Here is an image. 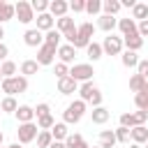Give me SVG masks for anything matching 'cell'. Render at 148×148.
I'll use <instances>...</instances> for the list:
<instances>
[{
  "mask_svg": "<svg viewBox=\"0 0 148 148\" xmlns=\"http://www.w3.org/2000/svg\"><path fill=\"white\" fill-rule=\"evenodd\" d=\"M79 99L81 102H90L92 106H102V92H99V88L92 83V81H86V83H81V88H79Z\"/></svg>",
  "mask_w": 148,
  "mask_h": 148,
  "instance_id": "cell-1",
  "label": "cell"
},
{
  "mask_svg": "<svg viewBox=\"0 0 148 148\" xmlns=\"http://www.w3.org/2000/svg\"><path fill=\"white\" fill-rule=\"evenodd\" d=\"M86 113V102L81 99H74L72 104H67V109L62 111V123L65 125H76Z\"/></svg>",
  "mask_w": 148,
  "mask_h": 148,
  "instance_id": "cell-2",
  "label": "cell"
},
{
  "mask_svg": "<svg viewBox=\"0 0 148 148\" xmlns=\"http://www.w3.org/2000/svg\"><path fill=\"white\" fill-rule=\"evenodd\" d=\"M0 88H2V92H7V97H14L16 92H25L28 90V79L21 76V74L12 76V79H2Z\"/></svg>",
  "mask_w": 148,
  "mask_h": 148,
  "instance_id": "cell-3",
  "label": "cell"
},
{
  "mask_svg": "<svg viewBox=\"0 0 148 148\" xmlns=\"http://www.w3.org/2000/svg\"><path fill=\"white\" fill-rule=\"evenodd\" d=\"M92 74H95V69H92V65H88V62H79V65H74L72 69H69V76L79 83V81H92Z\"/></svg>",
  "mask_w": 148,
  "mask_h": 148,
  "instance_id": "cell-4",
  "label": "cell"
},
{
  "mask_svg": "<svg viewBox=\"0 0 148 148\" xmlns=\"http://www.w3.org/2000/svg\"><path fill=\"white\" fill-rule=\"evenodd\" d=\"M14 16H18V21H21L23 25H28V23L35 21V12H32L30 2H25V0H18V2L14 5Z\"/></svg>",
  "mask_w": 148,
  "mask_h": 148,
  "instance_id": "cell-5",
  "label": "cell"
},
{
  "mask_svg": "<svg viewBox=\"0 0 148 148\" xmlns=\"http://www.w3.org/2000/svg\"><path fill=\"white\" fill-rule=\"evenodd\" d=\"M37 134H39V127H37L35 123H23V125H18V130H16L18 143H30V141L37 139Z\"/></svg>",
  "mask_w": 148,
  "mask_h": 148,
  "instance_id": "cell-6",
  "label": "cell"
},
{
  "mask_svg": "<svg viewBox=\"0 0 148 148\" xmlns=\"http://www.w3.org/2000/svg\"><path fill=\"white\" fill-rule=\"evenodd\" d=\"M102 51H104L106 56H120V53H123V37H116V35L111 32L109 37H104Z\"/></svg>",
  "mask_w": 148,
  "mask_h": 148,
  "instance_id": "cell-7",
  "label": "cell"
},
{
  "mask_svg": "<svg viewBox=\"0 0 148 148\" xmlns=\"http://www.w3.org/2000/svg\"><path fill=\"white\" fill-rule=\"evenodd\" d=\"M56 51H58V49L42 44V46L37 49V65H39V67H42V65H53V60H56Z\"/></svg>",
  "mask_w": 148,
  "mask_h": 148,
  "instance_id": "cell-8",
  "label": "cell"
},
{
  "mask_svg": "<svg viewBox=\"0 0 148 148\" xmlns=\"http://www.w3.org/2000/svg\"><path fill=\"white\" fill-rule=\"evenodd\" d=\"M23 42H25L28 46H32V49H39V46L44 44V35H42L37 28H28L25 35H23Z\"/></svg>",
  "mask_w": 148,
  "mask_h": 148,
  "instance_id": "cell-9",
  "label": "cell"
},
{
  "mask_svg": "<svg viewBox=\"0 0 148 148\" xmlns=\"http://www.w3.org/2000/svg\"><path fill=\"white\" fill-rule=\"evenodd\" d=\"M67 9H69V2H65V0H51L49 2V14L56 18H62V16H67Z\"/></svg>",
  "mask_w": 148,
  "mask_h": 148,
  "instance_id": "cell-10",
  "label": "cell"
},
{
  "mask_svg": "<svg viewBox=\"0 0 148 148\" xmlns=\"http://www.w3.org/2000/svg\"><path fill=\"white\" fill-rule=\"evenodd\" d=\"M37 30L39 32H49V30H53V25H56V18L49 14V12H44V14H37Z\"/></svg>",
  "mask_w": 148,
  "mask_h": 148,
  "instance_id": "cell-11",
  "label": "cell"
},
{
  "mask_svg": "<svg viewBox=\"0 0 148 148\" xmlns=\"http://www.w3.org/2000/svg\"><path fill=\"white\" fill-rule=\"evenodd\" d=\"M79 90V83L72 79V76H65V79H58V92L60 95H72Z\"/></svg>",
  "mask_w": 148,
  "mask_h": 148,
  "instance_id": "cell-12",
  "label": "cell"
},
{
  "mask_svg": "<svg viewBox=\"0 0 148 148\" xmlns=\"http://www.w3.org/2000/svg\"><path fill=\"white\" fill-rule=\"evenodd\" d=\"M118 30L123 32V37L139 35L136 32V21H132V18H118Z\"/></svg>",
  "mask_w": 148,
  "mask_h": 148,
  "instance_id": "cell-13",
  "label": "cell"
},
{
  "mask_svg": "<svg viewBox=\"0 0 148 148\" xmlns=\"http://www.w3.org/2000/svg\"><path fill=\"white\" fill-rule=\"evenodd\" d=\"M56 53H58L60 62H65V65H67V62H72V60H74V56H76V49H74V46H69V44H60Z\"/></svg>",
  "mask_w": 148,
  "mask_h": 148,
  "instance_id": "cell-14",
  "label": "cell"
},
{
  "mask_svg": "<svg viewBox=\"0 0 148 148\" xmlns=\"http://www.w3.org/2000/svg\"><path fill=\"white\" fill-rule=\"evenodd\" d=\"M16 118H18V125H23V123H32V118H35V109L28 106V104H21V106L16 109Z\"/></svg>",
  "mask_w": 148,
  "mask_h": 148,
  "instance_id": "cell-15",
  "label": "cell"
},
{
  "mask_svg": "<svg viewBox=\"0 0 148 148\" xmlns=\"http://www.w3.org/2000/svg\"><path fill=\"white\" fill-rule=\"evenodd\" d=\"M116 25H118V18H116V16H106V14H102V16H99V21H97V28H99V30H104V32H109V35L113 32V28H116Z\"/></svg>",
  "mask_w": 148,
  "mask_h": 148,
  "instance_id": "cell-16",
  "label": "cell"
},
{
  "mask_svg": "<svg viewBox=\"0 0 148 148\" xmlns=\"http://www.w3.org/2000/svg\"><path fill=\"white\" fill-rule=\"evenodd\" d=\"M90 118H92L95 125H104V123L111 118V113H109V109H104V106H95V109L90 111Z\"/></svg>",
  "mask_w": 148,
  "mask_h": 148,
  "instance_id": "cell-17",
  "label": "cell"
},
{
  "mask_svg": "<svg viewBox=\"0 0 148 148\" xmlns=\"http://www.w3.org/2000/svg\"><path fill=\"white\" fill-rule=\"evenodd\" d=\"M118 141H116V134L113 130H102L99 132V148H113Z\"/></svg>",
  "mask_w": 148,
  "mask_h": 148,
  "instance_id": "cell-18",
  "label": "cell"
},
{
  "mask_svg": "<svg viewBox=\"0 0 148 148\" xmlns=\"http://www.w3.org/2000/svg\"><path fill=\"white\" fill-rule=\"evenodd\" d=\"M76 25H74V18H69V16H62V18H56V30L60 32V35H65V32H69V30H74Z\"/></svg>",
  "mask_w": 148,
  "mask_h": 148,
  "instance_id": "cell-19",
  "label": "cell"
},
{
  "mask_svg": "<svg viewBox=\"0 0 148 148\" xmlns=\"http://www.w3.org/2000/svg\"><path fill=\"white\" fill-rule=\"evenodd\" d=\"M123 46H127V51H134L136 53L143 46V39L139 35H130V37H123Z\"/></svg>",
  "mask_w": 148,
  "mask_h": 148,
  "instance_id": "cell-20",
  "label": "cell"
},
{
  "mask_svg": "<svg viewBox=\"0 0 148 148\" xmlns=\"http://www.w3.org/2000/svg\"><path fill=\"white\" fill-rule=\"evenodd\" d=\"M49 132H51L53 141H65V139H67V134H69V132H67V125H65V123H56V125H53V127H51Z\"/></svg>",
  "mask_w": 148,
  "mask_h": 148,
  "instance_id": "cell-21",
  "label": "cell"
},
{
  "mask_svg": "<svg viewBox=\"0 0 148 148\" xmlns=\"http://www.w3.org/2000/svg\"><path fill=\"white\" fill-rule=\"evenodd\" d=\"M132 141L134 143H146L148 141V127L146 125H139V127H132Z\"/></svg>",
  "mask_w": 148,
  "mask_h": 148,
  "instance_id": "cell-22",
  "label": "cell"
},
{
  "mask_svg": "<svg viewBox=\"0 0 148 148\" xmlns=\"http://www.w3.org/2000/svg\"><path fill=\"white\" fill-rule=\"evenodd\" d=\"M136 18H139V23L148 18V5L146 2H136L132 7V21H136Z\"/></svg>",
  "mask_w": 148,
  "mask_h": 148,
  "instance_id": "cell-23",
  "label": "cell"
},
{
  "mask_svg": "<svg viewBox=\"0 0 148 148\" xmlns=\"http://www.w3.org/2000/svg\"><path fill=\"white\" fill-rule=\"evenodd\" d=\"M12 18H14V5L0 0V25H2L5 21H12Z\"/></svg>",
  "mask_w": 148,
  "mask_h": 148,
  "instance_id": "cell-24",
  "label": "cell"
},
{
  "mask_svg": "<svg viewBox=\"0 0 148 148\" xmlns=\"http://www.w3.org/2000/svg\"><path fill=\"white\" fill-rule=\"evenodd\" d=\"M39 72V65H37V60H23L21 62V76H32V74H37Z\"/></svg>",
  "mask_w": 148,
  "mask_h": 148,
  "instance_id": "cell-25",
  "label": "cell"
},
{
  "mask_svg": "<svg viewBox=\"0 0 148 148\" xmlns=\"http://www.w3.org/2000/svg\"><path fill=\"white\" fill-rule=\"evenodd\" d=\"M65 146H67V148H90V146L83 141V136H81V134H67Z\"/></svg>",
  "mask_w": 148,
  "mask_h": 148,
  "instance_id": "cell-26",
  "label": "cell"
},
{
  "mask_svg": "<svg viewBox=\"0 0 148 148\" xmlns=\"http://www.w3.org/2000/svg\"><path fill=\"white\" fill-rule=\"evenodd\" d=\"M102 9H104L106 16H116L123 7H120V0H104V2H102Z\"/></svg>",
  "mask_w": 148,
  "mask_h": 148,
  "instance_id": "cell-27",
  "label": "cell"
},
{
  "mask_svg": "<svg viewBox=\"0 0 148 148\" xmlns=\"http://www.w3.org/2000/svg\"><path fill=\"white\" fill-rule=\"evenodd\" d=\"M86 53H88V58L95 62V60H99L102 56H104V51H102V44H97V42H90L88 46H86Z\"/></svg>",
  "mask_w": 148,
  "mask_h": 148,
  "instance_id": "cell-28",
  "label": "cell"
},
{
  "mask_svg": "<svg viewBox=\"0 0 148 148\" xmlns=\"http://www.w3.org/2000/svg\"><path fill=\"white\" fill-rule=\"evenodd\" d=\"M60 37H62V35H60V32L53 28V30H49V32L44 35V44H46V46H53V49H58V46H60Z\"/></svg>",
  "mask_w": 148,
  "mask_h": 148,
  "instance_id": "cell-29",
  "label": "cell"
},
{
  "mask_svg": "<svg viewBox=\"0 0 148 148\" xmlns=\"http://www.w3.org/2000/svg\"><path fill=\"white\" fill-rule=\"evenodd\" d=\"M0 74H2V79H12V76L16 74V62L5 60V62L0 65Z\"/></svg>",
  "mask_w": 148,
  "mask_h": 148,
  "instance_id": "cell-30",
  "label": "cell"
},
{
  "mask_svg": "<svg viewBox=\"0 0 148 148\" xmlns=\"http://www.w3.org/2000/svg\"><path fill=\"white\" fill-rule=\"evenodd\" d=\"M76 32H79V35H81L83 39H90V37L95 35V25L86 21V23H81V25H76Z\"/></svg>",
  "mask_w": 148,
  "mask_h": 148,
  "instance_id": "cell-31",
  "label": "cell"
},
{
  "mask_svg": "<svg viewBox=\"0 0 148 148\" xmlns=\"http://www.w3.org/2000/svg\"><path fill=\"white\" fill-rule=\"evenodd\" d=\"M120 60H123L125 67H136V65H139V56H136L134 51H125V53L120 56Z\"/></svg>",
  "mask_w": 148,
  "mask_h": 148,
  "instance_id": "cell-32",
  "label": "cell"
},
{
  "mask_svg": "<svg viewBox=\"0 0 148 148\" xmlns=\"http://www.w3.org/2000/svg\"><path fill=\"white\" fill-rule=\"evenodd\" d=\"M16 109H18V104L14 97H5L0 102V111H5V113H16Z\"/></svg>",
  "mask_w": 148,
  "mask_h": 148,
  "instance_id": "cell-33",
  "label": "cell"
},
{
  "mask_svg": "<svg viewBox=\"0 0 148 148\" xmlns=\"http://www.w3.org/2000/svg\"><path fill=\"white\" fill-rule=\"evenodd\" d=\"M113 134H116L118 143H130V139H132V130H127V127H118V130H113Z\"/></svg>",
  "mask_w": 148,
  "mask_h": 148,
  "instance_id": "cell-34",
  "label": "cell"
},
{
  "mask_svg": "<svg viewBox=\"0 0 148 148\" xmlns=\"http://www.w3.org/2000/svg\"><path fill=\"white\" fill-rule=\"evenodd\" d=\"M53 143V136H51V132H44V130H39V134H37V148H49Z\"/></svg>",
  "mask_w": 148,
  "mask_h": 148,
  "instance_id": "cell-35",
  "label": "cell"
},
{
  "mask_svg": "<svg viewBox=\"0 0 148 148\" xmlns=\"http://www.w3.org/2000/svg\"><path fill=\"white\" fill-rule=\"evenodd\" d=\"M120 127H127V130H132V127H139V123H136V116H134V113H123V116H120Z\"/></svg>",
  "mask_w": 148,
  "mask_h": 148,
  "instance_id": "cell-36",
  "label": "cell"
},
{
  "mask_svg": "<svg viewBox=\"0 0 148 148\" xmlns=\"http://www.w3.org/2000/svg\"><path fill=\"white\" fill-rule=\"evenodd\" d=\"M53 125H56V120H53V116H51V113H49V116L37 118V127H39V130H44V132H49Z\"/></svg>",
  "mask_w": 148,
  "mask_h": 148,
  "instance_id": "cell-37",
  "label": "cell"
},
{
  "mask_svg": "<svg viewBox=\"0 0 148 148\" xmlns=\"http://www.w3.org/2000/svg\"><path fill=\"white\" fill-rule=\"evenodd\" d=\"M143 86H146V79H143V76L134 74V76L130 79V90H134V95H136V92H139V90H141Z\"/></svg>",
  "mask_w": 148,
  "mask_h": 148,
  "instance_id": "cell-38",
  "label": "cell"
},
{
  "mask_svg": "<svg viewBox=\"0 0 148 148\" xmlns=\"http://www.w3.org/2000/svg\"><path fill=\"white\" fill-rule=\"evenodd\" d=\"M30 7H32V12H37V14L49 12V2H46V0H32V2H30Z\"/></svg>",
  "mask_w": 148,
  "mask_h": 148,
  "instance_id": "cell-39",
  "label": "cell"
},
{
  "mask_svg": "<svg viewBox=\"0 0 148 148\" xmlns=\"http://www.w3.org/2000/svg\"><path fill=\"white\" fill-rule=\"evenodd\" d=\"M86 12L88 14H99L102 12V2L99 0H86Z\"/></svg>",
  "mask_w": 148,
  "mask_h": 148,
  "instance_id": "cell-40",
  "label": "cell"
},
{
  "mask_svg": "<svg viewBox=\"0 0 148 148\" xmlns=\"http://www.w3.org/2000/svg\"><path fill=\"white\" fill-rule=\"evenodd\" d=\"M134 104H136V109H139V111H143V109L148 106V95L136 92V95H134Z\"/></svg>",
  "mask_w": 148,
  "mask_h": 148,
  "instance_id": "cell-41",
  "label": "cell"
},
{
  "mask_svg": "<svg viewBox=\"0 0 148 148\" xmlns=\"http://www.w3.org/2000/svg\"><path fill=\"white\" fill-rule=\"evenodd\" d=\"M69 9H72L74 14L86 12V0H72V2H69Z\"/></svg>",
  "mask_w": 148,
  "mask_h": 148,
  "instance_id": "cell-42",
  "label": "cell"
},
{
  "mask_svg": "<svg viewBox=\"0 0 148 148\" xmlns=\"http://www.w3.org/2000/svg\"><path fill=\"white\" fill-rule=\"evenodd\" d=\"M56 76H58V79H65V76H69V67H67L65 62H58V65H56Z\"/></svg>",
  "mask_w": 148,
  "mask_h": 148,
  "instance_id": "cell-43",
  "label": "cell"
},
{
  "mask_svg": "<svg viewBox=\"0 0 148 148\" xmlns=\"http://www.w3.org/2000/svg\"><path fill=\"white\" fill-rule=\"evenodd\" d=\"M136 74L143 76V79L148 81V60H139V65H136Z\"/></svg>",
  "mask_w": 148,
  "mask_h": 148,
  "instance_id": "cell-44",
  "label": "cell"
},
{
  "mask_svg": "<svg viewBox=\"0 0 148 148\" xmlns=\"http://www.w3.org/2000/svg\"><path fill=\"white\" fill-rule=\"evenodd\" d=\"M49 113H51V106H49V104H44V102H42V104H37V109H35V116H37V118L49 116Z\"/></svg>",
  "mask_w": 148,
  "mask_h": 148,
  "instance_id": "cell-45",
  "label": "cell"
},
{
  "mask_svg": "<svg viewBox=\"0 0 148 148\" xmlns=\"http://www.w3.org/2000/svg\"><path fill=\"white\" fill-rule=\"evenodd\" d=\"M136 32H139V37L143 39V37H148V18L146 21H141V23H136Z\"/></svg>",
  "mask_w": 148,
  "mask_h": 148,
  "instance_id": "cell-46",
  "label": "cell"
},
{
  "mask_svg": "<svg viewBox=\"0 0 148 148\" xmlns=\"http://www.w3.org/2000/svg\"><path fill=\"white\" fill-rule=\"evenodd\" d=\"M134 116H136V123H139V125H143V123L148 120V113H146V111H134Z\"/></svg>",
  "mask_w": 148,
  "mask_h": 148,
  "instance_id": "cell-47",
  "label": "cell"
},
{
  "mask_svg": "<svg viewBox=\"0 0 148 148\" xmlns=\"http://www.w3.org/2000/svg\"><path fill=\"white\" fill-rule=\"evenodd\" d=\"M7 53H9V49H7V46H5L2 42H0V60H2V62L7 60Z\"/></svg>",
  "mask_w": 148,
  "mask_h": 148,
  "instance_id": "cell-48",
  "label": "cell"
},
{
  "mask_svg": "<svg viewBox=\"0 0 148 148\" xmlns=\"http://www.w3.org/2000/svg\"><path fill=\"white\" fill-rule=\"evenodd\" d=\"M49 148H67V146H65V141H53Z\"/></svg>",
  "mask_w": 148,
  "mask_h": 148,
  "instance_id": "cell-49",
  "label": "cell"
},
{
  "mask_svg": "<svg viewBox=\"0 0 148 148\" xmlns=\"http://www.w3.org/2000/svg\"><path fill=\"white\" fill-rule=\"evenodd\" d=\"M134 5H136L134 0H123V2H120V7H134Z\"/></svg>",
  "mask_w": 148,
  "mask_h": 148,
  "instance_id": "cell-50",
  "label": "cell"
},
{
  "mask_svg": "<svg viewBox=\"0 0 148 148\" xmlns=\"http://www.w3.org/2000/svg\"><path fill=\"white\" fill-rule=\"evenodd\" d=\"M139 92H143V95H148V81H146V86H143V88H141Z\"/></svg>",
  "mask_w": 148,
  "mask_h": 148,
  "instance_id": "cell-51",
  "label": "cell"
},
{
  "mask_svg": "<svg viewBox=\"0 0 148 148\" xmlns=\"http://www.w3.org/2000/svg\"><path fill=\"white\" fill-rule=\"evenodd\" d=\"M7 148H21V143L16 141V143H12V146H7Z\"/></svg>",
  "mask_w": 148,
  "mask_h": 148,
  "instance_id": "cell-52",
  "label": "cell"
},
{
  "mask_svg": "<svg viewBox=\"0 0 148 148\" xmlns=\"http://www.w3.org/2000/svg\"><path fill=\"white\" fill-rule=\"evenodd\" d=\"M2 37H5V30H2V25H0V42H2Z\"/></svg>",
  "mask_w": 148,
  "mask_h": 148,
  "instance_id": "cell-53",
  "label": "cell"
},
{
  "mask_svg": "<svg viewBox=\"0 0 148 148\" xmlns=\"http://www.w3.org/2000/svg\"><path fill=\"white\" fill-rule=\"evenodd\" d=\"M130 148H141V146H139V143H132V146H130Z\"/></svg>",
  "mask_w": 148,
  "mask_h": 148,
  "instance_id": "cell-54",
  "label": "cell"
},
{
  "mask_svg": "<svg viewBox=\"0 0 148 148\" xmlns=\"http://www.w3.org/2000/svg\"><path fill=\"white\" fill-rule=\"evenodd\" d=\"M2 139H5V136H2V132H0V146H2Z\"/></svg>",
  "mask_w": 148,
  "mask_h": 148,
  "instance_id": "cell-55",
  "label": "cell"
},
{
  "mask_svg": "<svg viewBox=\"0 0 148 148\" xmlns=\"http://www.w3.org/2000/svg\"><path fill=\"white\" fill-rule=\"evenodd\" d=\"M0 83H2V74H0Z\"/></svg>",
  "mask_w": 148,
  "mask_h": 148,
  "instance_id": "cell-56",
  "label": "cell"
},
{
  "mask_svg": "<svg viewBox=\"0 0 148 148\" xmlns=\"http://www.w3.org/2000/svg\"><path fill=\"white\" fill-rule=\"evenodd\" d=\"M146 148H148V141H146Z\"/></svg>",
  "mask_w": 148,
  "mask_h": 148,
  "instance_id": "cell-57",
  "label": "cell"
},
{
  "mask_svg": "<svg viewBox=\"0 0 148 148\" xmlns=\"http://www.w3.org/2000/svg\"><path fill=\"white\" fill-rule=\"evenodd\" d=\"M95 148H99V146H95Z\"/></svg>",
  "mask_w": 148,
  "mask_h": 148,
  "instance_id": "cell-58",
  "label": "cell"
},
{
  "mask_svg": "<svg viewBox=\"0 0 148 148\" xmlns=\"http://www.w3.org/2000/svg\"><path fill=\"white\" fill-rule=\"evenodd\" d=\"M0 148H2V146H0Z\"/></svg>",
  "mask_w": 148,
  "mask_h": 148,
  "instance_id": "cell-59",
  "label": "cell"
}]
</instances>
